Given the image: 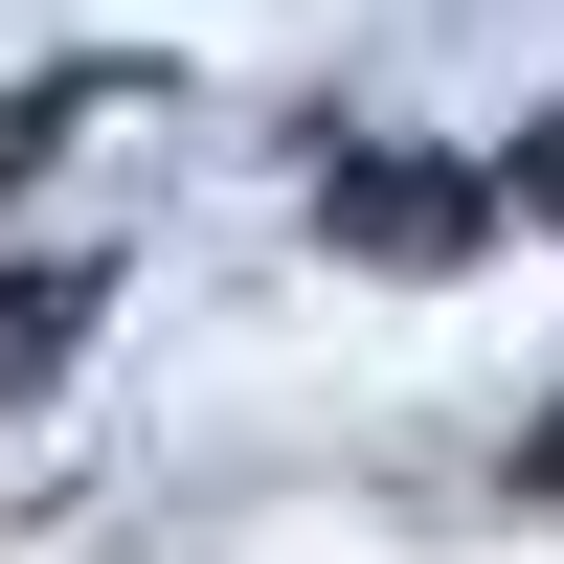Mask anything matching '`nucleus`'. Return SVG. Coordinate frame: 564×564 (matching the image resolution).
Listing matches in <instances>:
<instances>
[{"label": "nucleus", "mask_w": 564, "mask_h": 564, "mask_svg": "<svg viewBox=\"0 0 564 564\" xmlns=\"http://www.w3.org/2000/svg\"><path fill=\"white\" fill-rule=\"evenodd\" d=\"M339 249L361 271H475L497 249V159H339Z\"/></svg>", "instance_id": "1"}, {"label": "nucleus", "mask_w": 564, "mask_h": 564, "mask_svg": "<svg viewBox=\"0 0 564 564\" xmlns=\"http://www.w3.org/2000/svg\"><path fill=\"white\" fill-rule=\"evenodd\" d=\"M90 316H113V249H23L0 271V406H45L90 361Z\"/></svg>", "instance_id": "2"}, {"label": "nucleus", "mask_w": 564, "mask_h": 564, "mask_svg": "<svg viewBox=\"0 0 564 564\" xmlns=\"http://www.w3.org/2000/svg\"><path fill=\"white\" fill-rule=\"evenodd\" d=\"M497 204H564V113H542V135H520V159H497Z\"/></svg>", "instance_id": "3"}, {"label": "nucleus", "mask_w": 564, "mask_h": 564, "mask_svg": "<svg viewBox=\"0 0 564 564\" xmlns=\"http://www.w3.org/2000/svg\"><path fill=\"white\" fill-rule=\"evenodd\" d=\"M542 497H564V430H542Z\"/></svg>", "instance_id": "4"}]
</instances>
